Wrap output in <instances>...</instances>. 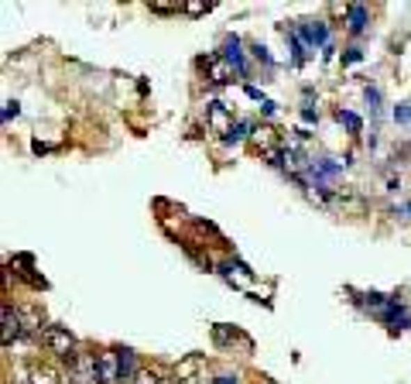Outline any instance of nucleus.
I'll return each mask as SVG.
<instances>
[{
  "instance_id": "obj_1",
  "label": "nucleus",
  "mask_w": 411,
  "mask_h": 384,
  "mask_svg": "<svg viewBox=\"0 0 411 384\" xmlns=\"http://www.w3.org/2000/svg\"><path fill=\"white\" fill-rule=\"evenodd\" d=\"M41 340H45V346H48L52 353H59L62 360H72V357H76V337H72L65 326H45Z\"/></svg>"
},
{
  "instance_id": "obj_2",
  "label": "nucleus",
  "mask_w": 411,
  "mask_h": 384,
  "mask_svg": "<svg viewBox=\"0 0 411 384\" xmlns=\"http://www.w3.org/2000/svg\"><path fill=\"white\" fill-rule=\"evenodd\" d=\"M69 381L72 384H100L96 353H76V357L69 360Z\"/></svg>"
},
{
  "instance_id": "obj_3",
  "label": "nucleus",
  "mask_w": 411,
  "mask_h": 384,
  "mask_svg": "<svg viewBox=\"0 0 411 384\" xmlns=\"http://www.w3.org/2000/svg\"><path fill=\"white\" fill-rule=\"evenodd\" d=\"M96 367H100V384H117V381H123L121 350H103V353H96Z\"/></svg>"
},
{
  "instance_id": "obj_4",
  "label": "nucleus",
  "mask_w": 411,
  "mask_h": 384,
  "mask_svg": "<svg viewBox=\"0 0 411 384\" xmlns=\"http://www.w3.org/2000/svg\"><path fill=\"white\" fill-rule=\"evenodd\" d=\"M206 124L209 130H216V134H230L233 130V117H230V110H226V103H219V100H212L209 107H206Z\"/></svg>"
},
{
  "instance_id": "obj_5",
  "label": "nucleus",
  "mask_w": 411,
  "mask_h": 384,
  "mask_svg": "<svg viewBox=\"0 0 411 384\" xmlns=\"http://www.w3.org/2000/svg\"><path fill=\"white\" fill-rule=\"evenodd\" d=\"M203 66L209 69V83H216V86H226V83H233V66L223 59V55H206L203 59Z\"/></svg>"
},
{
  "instance_id": "obj_6",
  "label": "nucleus",
  "mask_w": 411,
  "mask_h": 384,
  "mask_svg": "<svg viewBox=\"0 0 411 384\" xmlns=\"http://www.w3.org/2000/svg\"><path fill=\"white\" fill-rule=\"evenodd\" d=\"M21 333H24L21 312H17V309H10V305H3V346H10V343L17 340Z\"/></svg>"
},
{
  "instance_id": "obj_7",
  "label": "nucleus",
  "mask_w": 411,
  "mask_h": 384,
  "mask_svg": "<svg viewBox=\"0 0 411 384\" xmlns=\"http://www.w3.org/2000/svg\"><path fill=\"white\" fill-rule=\"evenodd\" d=\"M28 384H62V374L48 364H38V367H31V381Z\"/></svg>"
},
{
  "instance_id": "obj_8",
  "label": "nucleus",
  "mask_w": 411,
  "mask_h": 384,
  "mask_svg": "<svg viewBox=\"0 0 411 384\" xmlns=\"http://www.w3.org/2000/svg\"><path fill=\"white\" fill-rule=\"evenodd\" d=\"M199 364H203V357L189 353V357L175 367V378H178V381H192V378H196V371H199Z\"/></svg>"
},
{
  "instance_id": "obj_9",
  "label": "nucleus",
  "mask_w": 411,
  "mask_h": 384,
  "mask_svg": "<svg viewBox=\"0 0 411 384\" xmlns=\"http://www.w3.org/2000/svg\"><path fill=\"white\" fill-rule=\"evenodd\" d=\"M250 137H254V144H257L264 155H271V151H274V130H271V128H257Z\"/></svg>"
},
{
  "instance_id": "obj_10",
  "label": "nucleus",
  "mask_w": 411,
  "mask_h": 384,
  "mask_svg": "<svg viewBox=\"0 0 411 384\" xmlns=\"http://www.w3.org/2000/svg\"><path fill=\"white\" fill-rule=\"evenodd\" d=\"M364 28H367V10L364 7H350V31L360 35Z\"/></svg>"
},
{
  "instance_id": "obj_11",
  "label": "nucleus",
  "mask_w": 411,
  "mask_h": 384,
  "mask_svg": "<svg viewBox=\"0 0 411 384\" xmlns=\"http://www.w3.org/2000/svg\"><path fill=\"white\" fill-rule=\"evenodd\" d=\"M21 323H24V330H41V312L38 309H24L21 312Z\"/></svg>"
},
{
  "instance_id": "obj_12",
  "label": "nucleus",
  "mask_w": 411,
  "mask_h": 384,
  "mask_svg": "<svg viewBox=\"0 0 411 384\" xmlns=\"http://www.w3.org/2000/svg\"><path fill=\"white\" fill-rule=\"evenodd\" d=\"M121 371H123V378H137V367H134V353L130 350H121Z\"/></svg>"
},
{
  "instance_id": "obj_13",
  "label": "nucleus",
  "mask_w": 411,
  "mask_h": 384,
  "mask_svg": "<svg viewBox=\"0 0 411 384\" xmlns=\"http://www.w3.org/2000/svg\"><path fill=\"white\" fill-rule=\"evenodd\" d=\"M339 124H346V128L353 130V134H360V128H364L357 114H343V110H339Z\"/></svg>"
},
{
  "instance_id": "obj_14",
  "label": "nucleus",
  "mask_w": 411,
  "mask_h": 384,
  "mask_svg": "<svg viewBox=\"0 0 411 384\" xmlns=\"http://www.w3.org/2000/svg\"><path fill=\"white\" fill-rule=\"evenodd\" d=\"M182 10H185V14H206L209 3H203V0H189V3H182Z\"/></svg>"
},
{
  "instance_id": "obj_15",
  "label": "nucleus",
  "mask_w": 411,
  "mask_h": 384,
  "mask_svg": "<svg viewBox=\"0 0 411 384\" xmlns=\"http://www.w3.org/2000/svg\"><path fill=\"white\" fill-rule=\"evenodd\" d=\"M247 130H250V124H237V128H233L230 134H226V137H223V141H226V144H230V141H244Z\"/></svg>"
},
{
  "instance_id": "obj_16",
  "label": "nucleus",
  "mask_w": 411,
  "mask_h": 384,
  "mask_svg": "<svg viewBox=\"0 0 411 384\" xmlns=\"http://www.w3.org/2000/svg\"><path fill=\"white\" fill-rule=\"evenodd\" d=\"M233 337H237V333H230L226 326H216V330H212V340H216V343H230Z\"/></svg>"
},
{
  "instance_id": "obj_17",
  "label": "nucleus",
  "mask_w": 411,
  "mask_h": 384,
  "mask_svg": "<svg viewBox=\"0 0 411 384\" xmlns=\"http://www.w3.org/2000/svg\"><path fill=\"white\" fill-rule=\"evenodd\" d=\"M394 121H401V124H411V103H401V107L394 110Z\"/></svg>"
},
{
  "instance_id": "obj_18",
  "label": "nucleus",
  "mask_w": 411,
  "mask_h": 384,
  "mask_svg": "<svg viewBox=\"0 0 411 384\" xmlns=\"http://www.w3.org/2000/svg\"><path fill=\"white\" fill-rule=\"evenodd\" d=\"M134 384H162L151 371H137V378H134Z\"/></svg>"
},
{
  "instance_id": "obj_19",
  "label": "nucleus",
  "mask_w": 411,
  "mask_h": 384,
  "mask_svg": "<svg viewBox=\"0 0 411 384\" xmlns=\"http://www.w3.org/2000/svg\"><path fill=\"white\" fill-rule=\"evenodd\" d=\"M17 114H21V103H17V100H10V103L3 107V121H10V117H17Z\"/></svg>"
},
{
  "instance_id": "obj_20",
  "label": "nucleus",
  "mask_w": 411,
  "mask_h": 384,
  "mask_svg": "<svg viewBox=\"0 0 411 384\" xmlns=\"http://www.w3.org/2000/svg\"><path fill=\"white\" fill-rule=\"evenodd\" d=\"M182 3H151V10L155 14H171V10H178Z\"/></svg>"
},
{
  "instance_id": "obj_21",
  "label": "nucleus",
  "mask_w": 411,
  "mask_h": 384,
  "mask_svg": "<svg viewBox=\"0 0 411 384\" xmlns=\"http://www.w3.org/2000/svg\"><path fill=\"white\" fill-rule=\"evenodd\" d=\"M212 384H237L233 378H219V381H212Z\"/></svg>"
},
{
  "instance_id": "obj_22",
  "label": "nucleus",
  "mask_w": 411,
  "mask_h": 384,
  "mask_svg": "<svg viewBox=\"0 0 411 384\" xmlns=\"http://www.w3.org/2000/svg\"><path fill=\"white\" fill-rule=\"evenodd\" d=\"M178 384H199V378H192V381H178Z\"/></svg>"
},
{
  "instance_id": "obj_23",
  "label": "nucleus",
  "mask_w": 411,
  "mask_h": 384,
  "mask_svg": "<svg viewBox=\"0 0 411 384\" xmlns=\"http://www.w3.org/2000/svg\"><path fill=\"white\" fill-rule=\"evenodd\" d=\"M162 384H171V381H162Z\"/></svg>"
}]
</instances>
